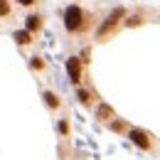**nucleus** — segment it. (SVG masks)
<instances>
[{"label": "nucleus", "instance_id": "nucleus-1", "mask_svg": "<svg viewBox=\"0 0 160 160\" xmlns=\"http://www.w3.org/2000/svg\"><path fill=\"white\" fill-rule=\"evenodd\" d=\"M59 15H62L64 32L72 35V37H84V35L94 32V27L99 25V18L91 10H86L81 2H67Z\"/></svg>", "mask_w": 160, "mask_h": 160}, {"label": "nucleus", "instance_id": "nucleus-2", "mask_svg": "<svg viewBox=\"0 0 160 160\" xmlns=\"http://www.w3.org/2000/svg\"><path fill=\"white\" fill-rule=\"evenodd\" d=\"M126 12H128V8H123V5L111 8V10L103 15V20H99V25L94 27V42H99V44H101V42L113 40V37L121 32V25H123Z\"/></svg>", "mask_w": 160, "mask_h": 160}, {"label": "nucleus", "instance_id": "nucleus-3", "mask_svg": "<svg viewBox=\"0 0 160 160\" xmlns=\"http://www.w3.org/2000/svg\"><path fill=\"white\" fill-rule=\"evenodd\" d=\"M126 138L131 140L138 150H143V153H153V150H155V136H153V133H148L145 128L131 126V128H128V133H126Z\"/></svg>", "mask_w": 160, "mask_h": 160}, {"label": "nucleus", "instance_id": "nucleus-4", "mask_svg": "<svg viewBox=\"0 0 160 160\" xmlns=\"http://www.w3.org/2000/svg\"><path fill=\"white\" fill-rule=\"evenodd\" d=\"M153 18V12L148 10V8H136V10H128L126 12V18H123V25H121V30H138L143 25H148Z\"/></svg>", "mask_w": 160, "mask_h": 160}, {"label": "nucleus", "instance_id": "nucleus-5", "mask_svg": "<svg viewBox=\"0 0 160 160\" xmlns=\"http://www.w3.org/2000/svg\"><path fill=\"white\" fill-rule=\"evenodd\" d=\"M64 67H67V77H69V81H72V86H81V84H84V69H86V67L81 64L79 54L67 57Z\"/></svg>", "mask_w": 160, "mask_h": 160}, {"label": "nucleus", "instance_id": "nucleus-6", "mask_svg": "<svg viewBox=\"0 0 160 160\" xmlns=\"http://www.w3.org/2000/svg\"><path fill=\"white\" fill-rule=\"evenodd\" d=\"M44 22H47L44 12H27V15H25V22H22V27L37 37L42 30H44Z\"/></svg>", "mask_w": 160, "mask_h": 160}, {"label": "nucleus", "instance_id": "nucleus-7", "mask_svg": "<svg viewBox=\"0 0 160 160\" xmlns=\"http://www.w3.org/2000/svg\"><path fill=\"white\" fill-rule=\"evenodd\" d=\"M77 101H79L84 108H94L96 103H99V94L91 89V86H77Z\"/></svg>", "mask_w": 160, "mask_h": 160}, {"label": "nucleus", "instance_id": "nucleus-8", "mask_svg": "<svg viewBox=\"0 0 160 160\" xmlns=\"http://www.w3.org/2000/svg\"><path fill=\"white\" fill-rule=\"evenodd\" d=\"M113 116H116V108H113L111 103H106V101H99V103L94 106V118L99 121V123H103V126H106L108 121L113 118Z\"/></svg>", "mask_w": 160, "mask_h": 160}, {"label": "nucleus", "instance_id": "nucleus-9", "mask_svg": "<svg viewBox=\"0 0 160 160\" xmlns=\"http://www.w3.org/2000/svg\"><path fill=\"white\" fill-rule=\"evenodd\" d=\"M12 40H15V44H18L20 49H27V47L35 44V35L27 32L25 27H20V30H12Z\"/></svg>", "mask_w": 160, "mask_h": 160}, {"label": "nucleus", "instance_id": "nucleus-10", "mask_svg": "<svg viewBox=\"0 0 160 160\" xmlns=\"http://www.w3.org/2000/svg\"><path fill=\"white\" fill-rule=\"evenodd\" d=\"M42 101H44V106H47L52 113L59 111L62 106H64V103H62V96L57 94V91H52V89H44V91H42Z\"/></svg>", "mask_w": 160, "mask_h": 160}, {"label": "nucleus", "instance_id": "nucleus-11", "mask_svg": "<svg viewBox=\"0 0 160 160\" xmlns=\"http://www.w3.org/2000/svg\"><path fill=\"white\" fill-rule=\"evenodd\" d=\"M106 128L111 131V133H116V136H126L128 133V128H131V123L126 118H118V116H113V118L106 123Z\"/></svg>", "mask_w": 160, "mask_h": 160}, {"label": "nucleus", "instance_id": "nucleus-12", "mask_svg": "<svg viewBox=\"0 0 160 160\" xmlns=\"http://www.w3.org/2000/svg\"><path fill=\"white\" fill-rule=\"evenodd\" d=\"M27 67H30V72H35V74H44V72H47V59L40 57V54H32V57L27 59Z\"/></svg>", "mask_w": 160, "mask_h": 160}, {"label": "nucleus", "instance_id": "nucleus-13", "mask_svg": "<svg viewBox=\"0 0 160 160\" xmlns=\"http://www.w3.org/2000/svg\"><path fill=\"white\" fill-rule=\"evenodd\" d=\"M12 15H15L12 0H0V20H12Z\"/></svg>", "mask_w": 160, "mask_h": 160}, {"label": "nucleus", "instance_id": "nucleus-14", "mask_svg": "<svg viewBox=\"0 0 160 160\" xmlns=\"http://www.w3.org/2000/svg\"><path fill=\"white\" fill-rule=\"evenodd\" d=\"M57 133H59L62 138H69V136H72V123H69V118H67V116L57 121Z\"/></svg>", "mask_w": 160, "mask_h": 160}, {"label": "nucleus", "instance_id": "nucleus-15", "mask_svg": "<svg viewBox=\"0 0 160 160\" xmlns=\"http://www.w3.org/2000/svg\"><path fill=\"white\" fill-rule=\"evenodd\" d=\"M44 0H12V5H18V8H25V10H35V8H40Z\"/></svg>", "mask_w": 160, "mask_h": 160}, {"label": "nucleus", "instance_id": "nucleus-16", "mask_svg": "<svg viewBox=\"0 0 160 160\" xmlns=\"http://www.w3.org/2000/svg\"><path fill=\"white\" fill-rule=\"evenodd\" d=\"M79 59H81V64L84 67H89V62H91V47H84L79 52Z\"/></svg>", "mask_w": 160, "mask_h": 160}]
</instances>
